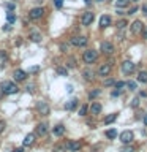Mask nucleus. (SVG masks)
<instances>
[{
    "instance_id": "nucleus-46",
    "label": "nucleus",
    "mask_w": 147,
    "mask_h": 152,
    "mask_svg": "<svg viewBox=\"0 0 147 152\" xmlns=\"http://www.w3.org/2000/svg\"><path fill=\"white\" fill-rule=\"evenodd\" d=\"M13 152H24V149H13Z\"/></svg>"
},
{
    "instance_id": "nucleus-42",
    "label": "nucleus",
    "mask_w": 147,
    "mask_h": 152,
    "mask_svg": "<svg viewBox=\"0 0 147 152\" xmlns=\"http://www.w3.org/2000/svg\"><path fill=\"white\" fill-rule=\"evenodd\" d=\"M3 30H11V24H9V22H8V24H7V26H5V27H3Z\"/></svg>"
},
{
    "instance_id": "nucleus-21",
    "label": "nucleus",
    "mask_w": 147,
    "mask_h": 152,
    "mask_svg": "<svg viewBox=\"0 0 147 152\" xmlns=\"http://www.w3.org/2000/svg\"><path fill=\"white\" fill-rule=\"evenodd\" d=\"M30 40L35 41V43H40L41 41V33L40 32H32L30 33Z\"/></svg>"
},
{
    "instance_id": "nucleus-14",
    "label": "nucleus",
    "mask_w": 147,
    "mask_h": 152,
    "mask_svg": "<svg viewBox=\"0 0 147 152\" xmlns=\"http://www.w3.org/2000/svg\"><path fill=\"white\" fill-rule=\"evenodd\" d=\"M13 76H14V79H16V81H24L27 78V73L24 70H14Z\"/></svg>"
},
{
    "instance_id": "nucleus-36",
    "label": "nucleus",
    "mask_w": 147,
    "mask_h": 152,
    "mask_svg": "<svg viewBox=\"0 0 147 152\" xmlns=\"http://www.w3.org/2000/svg\"><path fill=\"white\" fill-rule=\"evenodd\" d=\"M138 104H139V98L136 97V98H133V102H131V106H133V108H136Z\"/></svg>"
},
{
    "instance_id": "nucleus-30",
    "label": "nucleus",
    "mask_w": 147,
    "mask_h": 152,
    "mask_svg": "<svg viewBox=\"0 0 147 152\" xmlns=\"http://www.w3.org/2000/svg\"><path fill=\"white\" fill-rule=\"evenodd\" d=\"M127 86H128V89H130V90H135L136 89V83H135V81H128Z\"/></svg>"
},
{
    "instance_id": "nucleus-19",
    "label": "nucleus",
    "mask_w": 147,
    "mask_h": 152,
    "mask_svg": "<svg viewBox=\"0 0 147 152\" xmlns=\"http://www.w3.org/2000/svg\"><path fill=\"white\" fill-rule=\"evenodd\" d=\"M90 113H92V114H100V113H101V104H100V103H92V106H90Z\"/></svg>"
},
{
    "instance_id": "nucleus-41",
    "label": "nucleus",
    "mask_w": 147,
    "mask_h": 152,
    "mask_svg": "<svg viewBox=\"0 0 147 152\" xmlns=\"http://www.w3.org/2000/svg\"><path fill=\"white\" fill-rule=\"evenodd\" d=\"M5 130V122L3 121H0V133H2Z\"/></svg>"
},
{
    "instance_id": "nucleus-10",
    "label": "nucleus",
    "mask_w": 147,
    "mask_h": 152,
    "mask_svg": "<svg viewBox=\"0 0 147 152\" xmlns=\"http://www.w3.org/2000/svg\"><path fill=\"white\" fill-rule=\"evenodd\" d=\"M101 51L104 52V54H112L114 52V45L109 41H103L101 43Z\"/></svg>"
},
{
    "instance_id": "nucleus-24",
    "label": "nucleus",
    "mask_w": 147,
    "mask_h": 152,
    "mask_svg": "<svg viewBox=\"0 0 147 152\" xmlns=\"http://www.w3.org/2000/svg\"><path fill=\"white\" fill-rule=\"evenodd\" d=\"M7 59H8V56H7V51L0 49V65H3L5 62H7Z\"/></svg>"
},
{
    "instance_id": "nucleus-8",
    "label": "nucleus",
    "mask_w": 147,
    "mask_h": 152,
    "mask_svg": "<svg viewBox=\"0 0 147 152\" xmlns=\"http://www.w3.org/2000/svg\"><path fill=\"white\" fill-rule=\"evenodd\" d=\"M65 149L70 151V152H76V151L81 149V142L79 141H68L65 144Z\"/></svg>"
},
{
    "instance_id": "nucleus-44",
    "label": "nucleus",
    "mask_w": 147,
    "mask_h": 152,
    "mask_svg": "<svg viewBox=\"0 0 147 152\" xmlns=\"http://www.w3.org/2000/svg\"><path fill=\"white\" fill-rule=\"evenodd\" d=\"M122 152H135V151H133V147H127V149H123Z\"/></svg>"
},
{
    "instance_id": "nucleus-49",
    "label": "nucleus",
    "mask_w": 147,
    "mask_h": 152,
    "mask_svg": "<svg viewBox=\"0 0 147 152\" xmlns=\"http://www.w3.org/2000/svg\"><path fill=\"white\" fill-rule=\"evenodd\" d=\"M84 2H85V3H87V5H89L90 2H92V0H84Z\"/></svg>"
},
{
    "instance_id": "nucleus-28",
    "label": "nucleus",
    "mask_w": 147,
    "mask_h": 152,
    "mask_svg": "<svg viewBox=\"0 0 147 152\" xmlns=\"http://www.w3.org/2000/svg\"><path fill=\"white\" fill-rule=\"evenodd\" d=\"M87 109H89V106H87V104H82V106L79 108V116H85V113H87Z\"/></svg>"
},
{
    "instance_id": "nucleus-27",
    "label": "nucleus",
    "mask_w": 147,
    "mask_h": 152,
    "mask_svg": "<svg viewBox=\"0 0 147 152\" xmlns=\"http://www.w3.org/2000/svg\"><path fill=\"white\" fill-rule=\"evenodd\" d=\"M127 5H128V0H117L116 2L117 8H123V7H127Z\"/></svg>"
},
{
    "instance_id": "nucleus-39",
    "label": "nucleus",
    "mask_w": 147,
    "mask_h": 152,
    "mask_svg": "<svg viewBox=\"0 0 147 152\" xmlns=\"http://www.w3.org/2000/svg\"><path fill=\"white\" fill-rule=\"evenodd\" d=\"M111 95H112V97H119V95H120V90H119V89L117 90H112Z\"/></svg>"
},
{
    "instance_id": "nucleus-4",
    "label": "nucleus",
    "mask_w": 147,
    "mask_h": 152,
    "mask_svg": "<svg viewBox=\"0 0 147 152\" xmlns=\"http://www.w3.org/2000/svg\"><path fill=\"white\" fill-rule=\"evenodd\" d=\"M133 140H135V135H133V132L125 130V132L120 133V141L123 142V144H130Z\"/></svg>"
},
{
    "instance_id": "nucleus-12",
    "label": "nucleus",
    "mask_w": 147,
    "mask_h": 152,
    "mask_svg": "<svg viewBox=\"0 0 147 152\" xmlns=\"http://www.w3.org/2000/svg\"><path fill=\"white\" fill-rule=\"evenodd\" d=\"M35 133L38 136H44L47 133V125H46V124H38L36 128H35Z\"/></svg>"
},
{
    "instance_id": "nucleus-15",
    "label": "nucleus",
    "mask_w": 147,
    "mask_h": 152,
    "mask_svg": "<svg viewBox=\"0 0 147 152\" xmlns=\"http://www.w3.org/2000/svg\"><path fill=\"white\" fill-rule=\"evenodd\" d=\"M109 26H111V18H109V16H104V14H103V16L101 18H100V27H109Z\"/></svg>"
},
{
    "instance_id": "nucleus-17",
    "label": "nucleus",
    "mask_w": 147,
    "mask_h": 152,
    "mask_svg": "<svg viewBox=\"0 0 147 152\" xmlns=\"http://www.w3.org/2000/svg\"><path fill=\"white\" fill-rule=\"evenodd\" d=\"M52 133H54L55 136H62L65 133V127L63 125H55L54 128H52Z\"/></svg>"
},
{
    "instance_id": "nucleus-23",
    "label": "nucleus",
    "mask_w": 147,
    "mask_h": 152,
    "mask_svg": "<svg viewBox=\"0 0 147 152\" xmlns=\"http://www.w3.org/2000/svg\"><path fill=\"white\" fill-rule=\"evenodd\" d=\"M109 140H114V138H117V130L116 128H111V130H106V133H104Z\"/></svg>"
},
{
    "instance_id": "nucleus-25",
    "label": "nucleus",
    "mask_w": 147,
    "mask_h": 152,
    "mask_svg": "<svg viewBox=\"0 0 147 152\" xmlns=\"http://www.w3.org/2000/svg\"><path fill=\"white\" fill-rule=\"evenodd\" d=\"M7 19H8V22H9V24L16 22V14H14L13 11H8V13H7Z\"/></svg>"
},
{
    "instance_id": "nucleus-35",
    "label": "nucleus",
    "mask_w": 147,
    "mask_h": 152,
    "mask_svg": "<svg viewBox=\"0 0 147 152\" xmlns=\"http://www.w3.org/2000/svg\"><path fill=\"white\" fill-rule=\"evenodd\" d=\"M125 26H127V21H119L117 22V27L119 28H125Z\"/></svg>"
},
{
    "instance_id": "nucleus-7",
    "label": "nucleus",
    "mask_w": 147,
    "mask_h": 152,
    "mask_svg": "<svg viewBox=\"0 0 147 152\" xmlns=\"http://www.w3.org/2000/svg\"><path fill=\"white\" fill-rule=\"evenodd\" d=\"M142 28H144V24H142L141 21H135L131 24V33L133 35H139V33H142Z\"/></svg>"
},
{
    "instance_id": "nucleus-3",
    "label": "nucleus",
    "mask_w": 147,
    "mask_h": 152,
    "mask_svg": "<svg viewBox=\"0 0 147 152\" xmlns=\"http://www.w3.org/2000/svg\"><path fill=\"white\" fill-rule=\"evenodd\" d=\"M43 14H44V10H43L41 7H38V8H33V10L28 11V18L33 19V21H36V19L43 18Z\"/></svg>"
},
{
    "instance_id": "nucleus-2",
    "label": "nucleus",
    "mask_w": 147,
    "mask_h": 152,
    "mask_svg": "<svg viewBox=\"0 0 147 152\" xmlns=\"http://www.w3.org/2000/svg\"><path fill=\"white\" fill-rule=\"evenodd\" d=\"M82 59H84L85 64H93V62L98 59V54H97V51H93V49H87L84 52Z\"/></svg>"
},
{
    "instance_id": "nucleus-11",
    "label": "nucleus",
    "mask_w": 147,
    "mask_h": 152,
    "mask_svg": "<svg viewBox=\"0 0 147 152\" xmlns=\"http://www.w3.org/2000/svg\"><path fill=\"white\" fill-rule=\"evenodd\" d=\"M36 109L43 114V116H47V114H49V106H47L46 102H40L36 104Z\"/></svg>"
},
{
    "instance_id": "nucleus-51",
    "label": "nucleus",
    "mask_w": 147,
    "mask_h": 152,
    "mask_svg": "<svg viewBox=\"0 0 147 152\" xmlns=\"http://www.w3.org/2000/svg\"><path fill=\"white\" fill-rule=\"evenodd\" d=\"M131 2H138V0H131Z\"/></svg>"
},
{
    "instance_id": "nucleus-45",
    "label": "nucleus",
    "mask_w": 147,
    "mask_h": 152,
    "mask_svg": "<svg viewBox=\"0 0 147 152\" xmlns=\"http://www.w3.org/2000/svg\"><path fill=\"white\" fill-rule=\"evenodd\" d=\"M136 11H138V8H136V7H135V8H131V11H130V14H133V13H136Z\"/></svg>"
},
{
    "instance_id": "nucleus-34",
    "label": "nucleus",
    "mask_w": 147,
    "mask_h": 152,
    "mask_svg": "<svg viewBox=\"0 0 147 152\" xmlns=\"http://www.w3.org/2000/svg\"><path fill=\"white\" fill-rule=\"evenodd\" d=\"M54 5H55V8H62V5H63V0H54Z\"/></svg>"
},
{
    "instance_id": "nucleus-31",
    "label": "nucleus",
    "mask_w": 147,
    "mask_h": 152,
    "mask_svg": "<svg viewBox=\"0 0 147 152\" xmlns=\"http://www.w3.org/2000/svg\"><path fill=\"white\" fill-rule=\"evenodd\" d=\"M5 8H8L9 11H13V10H14V2H8V3H5Z\"/></svg>"
},
{
    "instance_id": "nucleus-43",
    "label": "nucleus",
    "mask_w": 147,
    "mask_h": 152,
    "mask_svg": "<svg viewBox=\"0 0 147 152\" xmlns=\"http://www.w3.org/2000/svg\"><path fill=\"white\" fill-rule=\"evenodd\" d=\"M142 33H144V38H147V26H144V28H142Z\"/></svg>"
},
{
    "instance_id": "nucleus-48",
    "label": "nucleus",
    "mask_w": 147,
    "mask_h": 152,
    "mask_svg": "<svg viewBox=\"0 0 147 152\" xmlns=\"http://www.w3.org/2000/svg\"><path fill=\"white\" fill-rule=\"evenodd\" d=\"M144 125H147V114L144 116Z\"/></svg>"
},
{
    "instance_id": "nucleus-33",
    "label": "nucleus",
    "mask_w": 147,
    "mask_h": 152,
    "mask_svg": "<svg viewBox=\"0 0 147 152\" xmlns=\"http://www.w3.org/2000/svg\"><path fill=\"white\" fill-rule=\"evenodd\" d=\"M66 149H65V146H55L54 147V152H65Z\"/></svg>"
},
{
    "instance_id": "nucleus-47",
    "label": "nucleus",
    "mask_w": 147,
    "mask_h": 152,
    "mask_svg": "<svg viewBox=\"0 0 147 152\" xmlns=\"http://www.w3.org/2000/svg\"><path fill=\"white\" fill-rule=\"evenodd\" d=\"M142 11L146 13V16H147V7H142Z\"/></svg>"
},
{
    "instance_id": "nucleus-37",
    "label": "nucleus",
    "mask_w": 147,
    "mask_h": 152,
    "mask_svg": "<svg viewBox=\"0 0 147 152\" xmlns=\"http://www.w3.org/2000/svg\"><path fill=\"white\" fill-rule=\"evenodd\" d=\"M97 95H100V90H93V92L89 94V98H93V97H97Z\"/></svg>"
},
{
    "instance_id": "nucleus-5",
    "label": "nucleus",
    "mask_w": 147,
    "mask_h": 152,
    "mask_svg": "<svg viewBox=\"0 0 147 152\" xmlns=\"http://www.w3.org/2000/svg\"><path fill=\"white\" fill-rule=\"evenodd\" d=\"M135 68H136V65L133 64L131 60H125V62L122 64V71H123L125 75H131L133 71H135Z\"/></svg>"
},
{
    "instance_id": "nucleus-20",
    "label": "nucleus",
    "mask_w": 147,
    "mask_h": 152,
    "mask_svg": "<svg viewBox=\"0 0 147 152\" xmlns=\"http://www.w3.org/2000/svg\"><path fill=\"white\" fill-rule=\"evenodd\" d=\"M138 81L139 83H142V84H146L147 83V71H139V75H138Z\"/></svg>"
},
{
    "instance_id": "nucleus-9",
    "label": "nucleus",
    "mask_w": 147,
    "mask_h": 152,
    "mask_svg": "<svg viewBox=\"0 0 147 152\" xmlns=\"http://www.w3.org/2000/svg\"><path fill=\"white\" fill-rule=\"evenodd\" d=\"M71 45H74V46H85V45H87V38H85V37H73V38H71Z\"/></svg>"
},
{
    "instance_id": "nucleus-40",
    "label": "nucleus",
    "mask_w": 147,
    "mask_h": 152,
    "mask_svg": "<svg viewBox=\"0 0 147 152\" xmlns=\"http://www.w3.org/2000/svg\"><path fill=\"white\" fill-rule=\"evenodd\" d=\"M112 84H114L112 79H106V81H104V86H112Z\"/></svg>"
},
{
    "instance_id": "nucleus-1",
    "label": "nucleus",
    "mask_w": 147,
    "mask_h": 152,
    "mask_svg": "<svg viewBox=\"0 0 147 152\" xmlns=\"http://www.w3.org/2000/svg\"><path fill=\"white\" fill-rule=\"evenodd\" d=\"M0 90H2L5 95H13V94H16L19 89L14 83H11V81H3V83L0 84Z\"/></svg>"
},
{
    "instance_id": "nucleus-13",
    "label": "nucleus",
    "mask_w": 147,
    "mask_h": 152,
    "mask_svg": "<svg viewBox=\"0 0 147 152\" xmlns=\"http://www.w3.org/2000/svg\"><path fill=\"white\" fill-rule=\"evenodd\" d=\"M109 73H111V65H109V64H103L98 68V75L100 76H108Z\"/></svg>"
},
{
    "instance_id": "nucleus-26",
    "label": "nucleus",
    "mask_w": 147,
    "mask_h": 152,
    "mask_svg": "<svg viewBox=\"0 0 147 152\" xmlns=\"http://www.w3.org/2000/svg\"><path fill=\"white\" fill-rule=\"evenodd\" d=\"M82 75H84V78L87 79V81H90V79L93 78V71H92V70H84Z\"/></svg>"
},
{
    "instance_id": "nucleus-22",
    "label": "nucleus",
    "mask_w": 147,
    "mask_h": 152,
    "mask_svg": "<svg viewBox=\"0 0 147 152\" xmlns=\"http://www.w3.org/2000/svg\"><path fill=\"white\" fill-rule=\"evenodd\" d=\"M117 119V114H109V116L104 117V125H109V124H112L114 121Z\"/></svg>"
},
{
    "instance_id": "nucleus-18",
    "label": "nucleus",
    "mask_w": 147,
    "mask_h": 152,
    "mask_svg": "<svg viewBox=\"0 0 147 152\" xmlns=\"http://www.w3.org/2000/svg\"><path fill=\"white\" fill-rule=\"evenodd\" d=\"M76 106H78V100L73 98V100H70V102L65 104V109H66V111H73Z\"/></svg>"
},
{
    "instance_id": "nucleus-32",
    "label": "nucleus",
    "mask_w": 147,
    "mask_h": 152,
    "mask_svg": "<svg viewBox=\"0 0 147 152\" xmlns=\"http://www.w3.org/2000/svg\"><path fill=\"white\" fill-rule=\"evenodd\" d=\"M36 71H40V66H38V65L30 66V68H28V73H36Z\"/></svg>"
},
{
    "instance_id": "nucleus-38",
    "label": "nucleus",
    "mask_w": 147,
    "mask_h": 152,
    "mask_svg": "<svg viewBox=\"0 0 147 152\" xmlns=\"http://www.w3.org/2000/svg\"><path fill=\"white\" fill-rule=\"evenodd\" d=\"M123 86H125V83H123V81H119V83H116V89H122Z\"/></svg>"
},
{
    "instance_id": "nucleus-50",
    "label": "nucleus",
    "mask_w": 147,
    "mask_h": 152,
    "mask_svg": "<svg viewBox=\"0 0 147 152\" xmlns=\"http://www.w3.org/2000/svg\"><path fill=\"white\" fill-rule=\"evenodd\" d=\"M97 2H103V0H97Z\"/></svg>"
},
{
    "instance_id": "nucleus-6",
    "label": "nucleus",
    "mask_w": 147,
    "mask_h": 152,
    "mask_svg": "<svg viewBox=\"0 0 147 152\" xmlns=\"http://www.w3.org/2000/svg\"><path fill=\"white\" fill-rule=\"evenodd\" d=\"M93 19H95V14L92 11H85L82 14V19H81V22H82V26H90V24L93 22Z\"/></svg>"
},
{
    "instance_id": "nucleus-52",
    "label": "nucleus",
    "mask_w": 147,
    "mask_h": 152,
    "mask_svg": "<svg viewBox=\"0 0 147 152\" xmlns=\"http://www.w3.org/2000/svg\"><path fill=\"white\" fill-rule=\"evenodd\" d=\"M11 2H16V0H11Z\"/></svg>"
},
{
    "instance_id": "nucleus-29",
    "label": "nucleus",
    "mask_w": 147,
    "mask_h": 152,
    "mask_svg": "<svg viewBox=\"0 0 147 152\" xmlns=\"http://www.w3.org/2000/svg\"><path fill=\"white\" fill-rule=\"evenodd\" d=\"M66 73H68V71H66V68H62V66H59V68H57V75L66 76Z\"/></svg>"
},
{
    "instance_id": "nucleus-16",
    "label": "nucleus",
    "mask_w": 147,
    "mask_h": 152,
    "mask_svg": "<svg viewBox=\"0 0 147 152\" xmlns=\"http://www.w3.org/2000/svg\"><path fill=\"white\" fill-rule=\"evenodd\" d=\"M33 141H35V135H33V133H28V135L24 138V142H22V144H24V146H32Z\"/></svg>"
}]
</instances>
